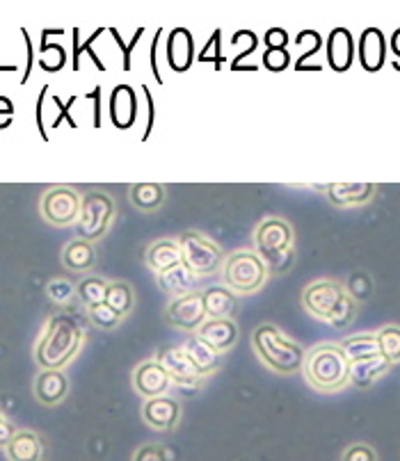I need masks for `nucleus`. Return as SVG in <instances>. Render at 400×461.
<instances>
[{"instance_id": "nucleus-28", "label": "nucleus", "mask_w": 400, "mask_h": 461, "mask_svg": "<svg viewBox=\"0 0 400 461\" xmlns=\"http://www.w3.org/2000/svg\"><path fill=\"white\" fill-rule=\"evenodd\" d=\"M131 202L144 212L159 211L165 203V185H160V183H133L131 185Z\"/></svg>"}, {"instance_id": "nucleus-33", "label": "nucleus", "mask_w": 400, "mask_h": 461, "mask_svg": "<svg viewBox=\"0 0 400 461\" xmlns=\"http://www.w3.org/2000/svg\"><path fill=\"white\" fill-rule=\"evenodd\" d=\"M104 32H105V28H99L95 35H89V40L85 41V44H80V30L78 28L71 30V44H74V53H71V67H74V71H80V55H83V53H87L89 58H92V62L99 67V71H105L104 62H101L99 55L95 53V41L99 40Z\"/></svg>"}, {"instance_id": "nucleus-6", "label": "nucleus", "mask_w": 400, "mask_h": 461, "mask_svg": "<svg viewBox=\"0 0 400 461\" xmlns=\"http://www.w3.org/2000/svg\"><path fill=\"white\" fill-rule=\"evenodd\" d=\"M268 275H270V270H268L261 256L250 249L233 251L227 256L223 266L224 285L236 294H252L261 290Z\"/></svg>"}, {"instance_id": "nucleus-47", "label": "nucleus", "mask_w": 400, "mask_h": 461, "mask_svg": "<svg viewBox=\"0 0 400 461\" xmlns=\"http://www.w3.org/2000/svg\"><path fill=\"white\" fill-rule=\"evenodd\" d=\"M49 85H44L40 92V96H37V108H35V114H37V128H40V135L44 140H49V131H46V123H44V101L49 98Z\"/></svg>"}, {"instance_id": "nucleus-42", "label": "nucleus", "mask_w": 400, "mask_h": 461, "mask_svg": "<svg viewBox=\"0 0 400 461\" xmlns=\"http://www.w3.org/2000/svg\"><path fill=\"white\" fill-rule=\"evenodd\" d=\"M341 461H377V452L368 443H352L343 450Z\"/></svg>"}, {"instance_id": "nucleus-25", "label": "nucleus", "mask_w": 400, "mask_h": 461, "mask_svg": "<svg viewBox=\"0 0 400 461\" xmlns=\"http://www.w3.org/2000/svg\"><path fill=\"white\" fill-rule=\"evenodd\" d=\"M197 281H199V276L195 275L190 267L183 266V263H181V266H177V267H169V270L160 272V275H159L160 290L174 294V297H181V294L195 293V288H197Z\"/></svg>"}, {"instance_id": "nucleus-30", "label": "nucleus", "mask_w": 400, "mask_h": 461, "mask_svg": "<svg viewBox=\"0 0 400 461\" xmlns=\"http://www.w3.org/2000/svg\"><path fill=\"white\" fill-rule=\"evenodd\" d=\"M105 304L117 315L126 318L135 306L133 285L126 284V281H110L108 293H105Z\"/></svg>"}, {"instance_id": "nucleus-34", "label": "nucleus", "mask_w": 400, "mask_h": 461, "mask_svg": "<svg viewBox=\"0 0 400 461\" xmlns=\"http://www.w3.org/2000/svg\"><path fill=\"white\" fill-rule=\"evenodd\" d=\"M377 345H380V354L389 358L391 364H400V327L398 324H386V327L377 329Z\"/></svg>"}, {"instance_id": "nucleus-18", "label": "nucleus", "mask_w": 400, "mask_h": 461, "mask_svg": "<svg viewBox=\"0 0 400 461\" xmlns=\"http://www.w3.org/2000/svg\"><path fill=\"white\" fill-rule=\"evenodd\" d=\"M327 199L332 206L339 208H355L364 206L376 196V183H330L325 185Z\"/></svg>"}, {"instance_id": "nucleus-48", "label": "nucleus", "mask_w": 400, "mask_h": 461, "mask_svg": "<svg viewBox=\"0 0 400 461\" xmlns=\"http://www.w3.org/2000/svg\"><path fill=\"white\" fill-rule=\"evenodd\" d=\"M21 35H23V41H25V58H28V62H25V71H23V78H21V83H28L30 80V74H32V67H35V46H32V40H30L28 30H21Z\"/></svg>"}, {"instance_id": "nucleus-43", "label": "nucleus", "mask_w": 400, "mask_h": 461, "mask_svg": "<svg viewBox=\"0 0 400 461\" xmlns=\"http://www.w3.org/2000/svg\"><path fill=\"white\" fill-rule=\"evenodd\" d=\"M76 98H78V96H71L69 101H62V98H59V96H53V105H55V108H58V114H55V119H53V123H50V128H58L62 122L69 123L71 128H78V122H76V119L71 117V105L76 104Z\"/></svg>"}, {"instance_id": "nucleus-14", "label": "nucleus", "mask_w": 400, "mask_h": 461, "mask_svg": "<svg viewBox=\"0 0 400 461\" xmlns=\"http://www.w3.org/2000/svg\"><path fill=\"white\" fill-rule=\"evenodd\" d=\"M168 67L174 74H186L197 59V50H195V37L188 28H174L168 35Z\"/></svg>"}, {"instance_id": "nucleus-39", "label": "nucleus", "mask_w": 400, "mask_h": 461, "mask_svg": "<svg viewBox=\"0 0 400 461\" xmlns=\"http://www.w3.org/2000/svg\"><path fill=\"white\" fill-rule=\"evenodd\" d=\"M89 311V320H92V322H95V327H99V329H114V327H119V322H122V315H117L114 313L113 309H110L108 304H99V306H92V309H87Z\"/></svg>"}, {"instance_id": "nucleus-37", "label": "nucleus", "mask_w": 400, "mask_h": 461, "mask_svg": "<svg viewBox=\"0 0 400 461\" xmlns=\"http://www.w3.org/2000/svg\"><path fill=\"white\" fill-rule=\"evenodd\" d=\"M46 294H49L55 304L65 306L76 297V285L71 284L69 279H65V276H58V279L49 281V285H46Z\"/></svg>"}, {"instance_id": "nucleus-46", "label": "nucleus", "mask_w": 400, "mask_h": 461, "mask_svg": "<svg viewBox=\"0 0 400 461\" xmlns=\"http://www.w3.org/2000/svg\"><path fill=\"white\" fill-rule=\"evenodd\" d=\"M160 40H163V28L156 30V35H153V41H151V53H149V58H151V74L153 78H156V83L163 85V76H160V67H159V46H160Z\"/></svg>"}, {"instance_id": "nucleus-50", "label": "nucleus", "mask_w": 400, "mask_h": 461, "mask_svg": "<svg viewBox=\"0 0 400 461\" xmlns=\"http://www.w3.org/2000/svg\"><path fill=\"white\" fill-rule=\"evenodd\" d=\"M14 434H16V427L12 425V420L5 416V413L0 411V447H3V450H5L7 443L12 441Z\"/></svg>"}, {"instance_id": "nucleus-29", "label": "nucleus", "mask_w": 400, "mask_h": 461, "mask_svg": "<svg viewBox=\"0 0 400 461\" xmlns=\"http://www.w3.org/2000/svg\"><path fill=\"white\" fill-rule=\"evenodd\" d=\"M339 345H341V349L346 352V357L350 364L364 361V358L380 357V345H377L376 334L348 336V339H343Z\"/></svg>"}, {"instance_id": "nucleus-53", "label": "nucleus", "mask_w": 400, "mask_h": 461, "mask_svg": "<svg viewBox=\"0 0 400 461\" xmlns=\"http://www.w3.org/2000/svg\"><path fill=\"white\" fill-rule=\"evenodd\" d=\"M142 92H144V98H147V104H149V119H147V131H144L142 140H147L149 135H151L153 131V94L149 92L147 85H142Z\"/></svg>"}, {"instance_id": "nucleus-17", "label": "nucleus", "mask_w": 400, "mask_h": 461, "mask_svg": "<svg viewBox=\"0 0 400 461\" xmlns=\"http://www.w3.org/2000/svg\"><path fill=\"white\" fill-rule=\"evenodd\" d=\"M357 55L368 74H377L386 62V37L380 28H366L359 35Z\"/></svg>"}, {"instance_id": "nucleus-19", "label": "nucleus", "mask_w": 400, "mask_h": 461, "mask_svg": "<svg viewBox=\"0 0 400 461\" xmlns=\"http://www.w3.org/2000/svg\"><path fill=\"white\" fill-rule=\"evenodd\" d=\"M69 393V379L62 370H41L35 379V398L44 407H58Z\"/></svg>"}, {"instance_id": "nucleus-36", "label": "nucleus", "mask_w": 400, "mask_h": 461, "mask_svg": "<svg viewBox=\"0 0 400 461\" xmlns=\"http://www.w3.org/2000/svg\"><path fill=\"white\" fill-rule=\"evenodd\" d=\"M232 46H236V49H238V46H241V53H238L236 58H233L232 69L233 71H238V69L242 71V59L250 58V55H252V53H257L259 37L254 35L252 30H238V32H233V37H232Z\"/></svg>"}, {"instance_id": "nucleus-51", "label": "nucleus", "mask_w": 400, "mask_h": 461, "mask_svg": "<svg viewBox=\"0 0 400 461\" xmlns=\"http://www.w3.org/2000/svg\"><path fill=\"white\" fill-rule=\"evenodd\" d=\"M101 87H95L92 92L85 94L87 101H95V128H101Z\"/></svg>"}, {"instance_id": "nucleus-41", "label": "nucleus", "mask_w": 400, "mask_h": 461, "mask_svg": "<svg viewBox=\"0 0 400 461\" xmlns=\"http://www.w3.org/2000/svg\"><path fill=\"white\" fill-rule=\"evenodd\" d=\"M108 32H110V35H113V40L117 41L119 49H122V58H124V62H122V67H124V71H131V55H133V49H135V46H138V41L142 40L144 28H140L138 32H135V35H133V40H131V41L122 40V35H119V30H117V28H110Z\"/></svg>"}, {"instance_id": "nucleus-24", "label": "nucleus", "mask_w": 400, "mask_h": 461, "mask_svg": "<svg viewBox=\"0 0 400 461\" xmlns=\"http://www.w3.org/2000/svg\"><path fill=\"white\" fill-rule=\"evenodd\" d=\"M147 266L151 267L156 275H160V272L169 270V267H177L181 266V247H178V240H168V238H163V240H156L151 247L147 249Z\"/></svg>"}, {"instance_id": "nucleus-7", "label": "nucleus", "mask_w": 400, "mask_h": 461, "mask_svg": "<svg viewBox=\"0 0 400 461\" xmlns=\"http://www.w3.org/2000/svg\"><path fill=\"white\" fill-rule=\"evenodd\" d=\"M178 247H181L183 266L190 267L197 276L218 275L227 260L223 249L197 230H186L183 236H178Z\"/></svg>"}, {"instance_id": "nucleus-49", "label": "nucleus", "mask_w": 400, "mask_h": 461, "mask_svg": "<svg viewBox=\"0 0 400 461\" xmlns=\"http://www.w3.org/2000/svg\"><path fill=\"white\" fill-rule=\"evenodd\" d=\"M12 119H14V104L7 96H0V131L10 128Z\"/></svg>"}, {"instance_id": "nucleus-3", "label": "nucleus", "mask_w": 400, "mask_h": 461, "mask_svg": "<svg viewBox=\"0 0 400 461\" xmlns=\"http://www.w3.org/2000/svg\"><path fill=\"white\" fill-rule=\"evenodd\" d=\"M306 382L321 393H336L350 384V361L341 345L321 343L305 357Z\"/></svg>"}, {"instance_id": "nucleus-15", "label": "nucleus", "mask_w": 400, "mask_h": 461, "mask_svg": "<svg viewBox=\"0 0 400 461\" xmlns=\"http://www.w3.org/2000/svg\"><path fill=\"white\" fill-rule=\"evenodd\" d=\"M142 420L147 422L151 429L159 432H172L177 429L178 420H181V404L169 395H160V398H151L142 404Z\"/></svg>"}, {"instance_id": "nucleus-35", "label": "nucleus", "mask_w": 400, "mask_h": 461, "mask_svg": "<svg viewBox=\"0 0 400 461\" xmlns=\"http://www.w3.org/2000/svg\"><path fill=\"white\" fill-rule=\"evenodd\" d=\"M295 49L300 50V55H297L295 59V67L302 69V67H305V59L314 58V55L323 49V37L318 35L316 30H302L300 35L295 37Z\"/></svg>"}, {"instance_id": "nucleus-26", "label": "nucleus", "mask_w": 400, "mask_h": 461, "mask_svg": "<svg viewBox=\"0 0 400 461\" xmlns=\"http://www.w3.org/2000/svg\"><path fill=\"white\" fill-rule=\"evenodd\" d=\"M391 361L380 357H373V358H364V361H357V364H350V384H355L357 388H368L382 377V375L389 373L391 368Z\"/></svg>"}, {"instance_id": "nucleus-45", "label": "nucleus", "mask_w": 400, "mask_h": 461, "mask_svg": "<svg viewBox=\"0 0 400 461\" xmlns=\"http://www.w3.org/2000/svg\"><path fill=\"white\" fill-rule=\"evenodd\" d=\"M263 44H266V50H286L291 37L284 28H268L263 35Z\"/></svg>"}, {"instance_id": "nucleus-54", "label": "nucleus", "mask_w": 400, "mask_h": 461, "mask_svg": "<svg viewBox=\"0 0 400 461\" xmlns=\"http://www.w3.org/2000/svg\"><path fill=\"white\" fill-rule=\"evenodd\" d=\"M0 71H19L16 64H0Z\"/></svg>"}, {"instance_id": "nucleus-21", "label": "nucleus", "mask_w": 400, "mask_h": 461, "mask_svg": "<svg viewBox=\"0 0 400 461\" xmlns=\"http://www.w3.org/2000/svg\"><path fill=\"white\" fill-rule=\"evenodd\" d=\"M5 456L10 461H44L46 446L37 432H30V429H16L12 441L7 443Z\"/></svg>"}, {"instance_id": "nucleus-13", "label": "nucleus", "mask_w": 400, "mask_h": 461, "mask_svg": "<svg viewBox=\"0 0 400 461\" xmlns=\"http://www.w3.org/2000/svg\"><path fill=\"white\" fill-rule=\"evenodd\" d=\"M138 94L131 85H117L108 98V117L114 128L129 131L138 119Z\"/></svg>"}, {"instance_id": "nucleus-12", "label": "nucleus", "mask_w": 400, "mask_h": 461, "mask_svg": "<svg viewBox=\"0 0 400 461\" xmlns=\"http://www.w3.org/2000/svg\"><path fill=\"white\" fill-rule=\"evenodd\" d=\"M133 386L144 400H151L160 398V395H168V391L172 388V379H169L168 370L153 358V361H142L135 368Z\"/></svg>"}, {"instance_id": "nucleus-8", "label": "nucleus", "mask_w": 400, "mask_h": 461, "mask_svg": "<svg viewBox=\"0 0 400 461\" xmlns=\"http://www.w3.org/2000/svg\"><path fill=\"white\" fill-rule=\"evenodd\" d=\"M114 202L104 192H87L83 196V206H80V217L76 221L80 240L95 242L108 233L114 220Z\"/></svg>"}, {"instance_id": "nucleus-40", "label": "nucleus", "mask_w": 400, "mask_h": 461, "mask_svg": "<svg viewBox=\"0 0 400 461\" xmlns=\"http://www.w3.org/2000/svg\"><path fill=\"white\" fill-rule=\"evenodd\" d=\"M291 62L293 58L288 50H266L261 58V64L268 71H272V74H282V71H286L288 67H291Z\"/></svg>"}, {"instance_id": "nucleus-10", "label": "nucleus", "mask_w": 400, "mask_h": 461, "mask_svg": "<svg viewBox=\"0 0 400 461\" xmlns=\"http://www.w3.org/2000/svg\"><path fill=\"white\" fill-rule=\"evenodd\" d=\"M156 361L168 370L172 386H178L181 391H197V388L204 386L206 377L195 368L183 345H165L156 354Z\"/></svg>"}, {"instance_id": "nucleus-38", "label": "nucleus", "mask_w": 400, "mask_h": 461, "mask_svg": "<svg viewBox=\"0 0 400 461\" xmlns=\"http://www.w3.org/2000/svg\"><path fill=\"white\" fill-rule=\"evenodd\" d=\"M220 35H223V30H215L211 35V40L204 44L202 53H197L199 62H213L215 69H223L224 64V55H223V41H220Z\"/></svg>"}, {"instance_id": "nucleus-31", "label": "nucleus", "mask_w": 400, "mask_h": 461, "mask_svg": "<svg viewBox=\"0 0 400 461\" xmlns=\"http://www.w3.org/2000/svg\"><path fill=\"white\" fill-rule=\"evenodd\" d=\"M49 35H50L49 30H44V32H41L40 58H37V62H40V67L46 71V74H58V71L67 64V50H65V46L50 44Z\"/></svg>"}, {"instance_id": "nucleus-9", "label": "nucleus", "mask_w": 400, "mask_h": 461, "mask_svg": "<svg viewBox=\"0 0 400 461\" xmlns=\"http://www.w3.org/2000/svg\"><path fill=\"white\" fill-rule=\"evenodd\" d=\"M83 196L69 185H55L41 196V215L53 226H71L78 221Z\"/></svg>"}, {"instance_id": "nucleus-11", "label": "nucleus", "mask_w": 400, "mask_h": 461, "mask_svg": "<svg viewBox=\"0 0 400 461\" xmlns=\"http://www.w3.org/2000/svg\"><path fill=\"white\" fill-rule=\"evenodd\" d=\"M165 318H168L172 327L197 334V329L208 320L206 309H204V293L195 290V293L174 297L172 304L165 311Z\"/></svg>"}, {"instance_id": "nucleus-20", "label": "nucleus", "mask_w": 400, "mask_h": 461, "mask_svg": "<svg viewBox=\"0 0 400 461\" xmlns=\"http://www.w3.org/2000/svg\"><path fill=\"white\" fill-rule=\"evenodd\" d=\"M197 336L204 343L211 345L218 354L229 352L238 340V327L233 320H211L208 318L202 327L197 329Z\"/></svg>"}, {"instance_id": "nucleus-23", "label": "nucleus", "mask_w": 400, "mask_h": 461, "mask_svg": "<svg viewBox=\"0 0 400 461\" xmlns=\"http://www.w3.org/2000/svg\"><path fill=\"white\" fill-rule=\"evenodd\" d=\"M181 345H183V349L188 352V357H190V361L195 364V368H197L204 377H211L213 373H218L220 357H223V354H218L215 349L211 348V345L204 343L197 334L188 336V339H186V343H181Z\"/></svg>"}, {"instance_id": "nucleus-52", "label": "nucleus", "mask_w": 400, "mask_h": 461, "mask_svg": "<svg viewBox=\"0 0 400 461\" xmlns=\"http://www.w3.org/2000/svg\"><path fill=\"white\" fill-rule=\"evenodd\" d=\"M389 49H391V64H394L395 69L400 71V28L395 30L394 35H391Z\"/></svg>"}, {"instance_id": "nucleus-27", "label": "nucleus", "mask_w": 400, "mask_h": 461, "mask_svg": "<svg viewBox=\"0 0 400 461\" xmlns=\"http://www.w3.org/2000/svg\"><path fill=\"white\" fill-rule=\"evenodd\" d=\"M96 263L95 245L87 240H71L62 249V266L71 272H89Z\"/></svg>"}, {"instance_id": "nucleus-32", "label": "nucleus", "mask_w": 400, "mask_h": 461, "mask_svg": "<svg viewBox=\"0 0 400 461\" xmlns=\"http://www.w3.org/2000/svg\"><path fill=\"white\" fill-rule=\"evenodd\" d=\"M105 293H108V281L101 279V276H95V275L83 276V279H80V284L76 285V294H78V300L83 302L87 309L104 304Z\"/></svg>"}, {"instance_id": "nucleus-2", "label": "nucleus", "mask_w": 400, "mask_h": 461, "mask_svg": "<svg viewBox=\"0 0 400 461\" xmlns=\"http://www.w3.org/2000/svg\"><path fill=\"white\" fill-rule=\"evenodd\" d=\"M302 306L309 315L336 329L350 324L357 315V302L350 290L332 279H321L306 285L302 293Z\"/></svg>"}, {"instance_id": "nucleus-4", "label": "nucleus", "mask_w": 400, "mask_h": 461, "mask_svg": "<svg viewBox=\"0 0 400 461\" xmlns=\"http://www.w3.org/2000/svg\"><path fill=\"white\" fill-rule=\"evenodd\" d=\"M252 345L259 358L275 373L293 375L305 368V349L275 324H261L254 329Z\"/></svg>"}, {"instance_id": "nucleus-1", "label": "nucleus", "mask_w": 400, "mask_h": 461, "mask_svg": "<svg viewBox=\"0 0 400 461\" xmlns=\"http://www.w3.org/2000/svg\"><path fill=\"white\" fill-rule=\"evenodd\" d=\"M83 339L85 331L78 318L69 313L55 315L49 320V327L37 343L35 361L41 370H62L80 352Z\"/></svg>"}, {"instance_id": "nucleus-44", "label": "nucleus", "mask_w": 400, "mask_h": 461, "mask_svg": "<svg viewBox=\"0 0 400 461\" xmlns=\"http://www.w3.org/2000/svg\"><path fill=\"white\" fill-rule=\"evenodd\" d=\"M133 461H169V452L160 443H144L133 452Z\"/></svg>"}, {"instance_id": "nucleus-22", "label": "nucleus", "mask_w": 400, "mask_h": 461, "mask_svg": "<svg viewBox=\"0 0 400 461\" xmlns=\"http://www.w3.org/2000/svg\"><path fill=\"white\" fill-rule=\"evenodd\" d=\"M204 309L211 320H232L238 311L236 293H232L227 285L204 290Z\"/></svg>"}, {"instance_id": "nucleus-5", "label": "nucleus", "mask_w": 400, "mask_h": 461, "mask_svg": "<svg viewBox=\"0 0 400 461\" xmlns=\"http://www.w3.org/2000/svg\"><path fill=\"white\" fill-rule=\"evenodd\" d=\"M257 242V254L261 256L263 263L270 272H284L293 260V245H295V233L293 226L282 217H266L259 224L254 233Z\"/></svg>"}, {"instance_id": "nucleus-16", "label": "nucleus", "mask_w": 400, "mask_h": 461, "mask_svg": "<svg viewBox=\"0 0 400 461\" xmlns=\"http://www.w3.org/2000/svg\"><path fill=\"white\" fill-rule=\"evenodd\" d=\"M355 37L348 28H334L325 40L327 64L336 74H346L355 62Z\"/></svg>"}]
</instances>
